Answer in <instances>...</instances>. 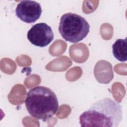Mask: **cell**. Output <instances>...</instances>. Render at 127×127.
<instances>
[{
  "instance_id": "cell-4",
  "label": "cell",
  "mask_w": 127,
  "mask_h": 127,
  "mask_svg": "<svg viewBox=\"0 0 127 127\" xmlns=\"http://www.w3.org/2000/svg\"><path fill=\"white\" fill-rule=\"evenodd\" d=\"M52 28L46 23L41 22L34 25L28 31L27 37L30 42L37 47L48 46L54 39Z\"/></svg>"
},
{
  "instance_id": "cell-2",
  "label": "cell",
  "mask_w": 127,
  "mask_h": 127,
  "mask_svg": "<svg viewBox=\"0 0 127 127\" xmlns=\"http://www.w3.org/2000/svg\"><path fill=\"white\" fill-rule=\"evenodd\" d=\"M25 104L31 116L44 122L51 118L59 108L56 94L51 89L43 86H36L29 90Z\"/></svg>"
},
{
  "instance_id": "cell-6",
  "label": "cell",
  "mask_w": 127,
  "mask_h": 127,
  "mask_svg": "<svg viewBox=\"0 0 127 127\" xmlns=\"http://www.w3.org/2000/svg\"><path fill=\"white\" fill-rule=\"evenodd\" d=\"M127 38L117 39L112 45V52L114 57L122 62L127 60Z\"/></svg>"
},
{
  "instance_id": "cell-3",
  "label": "cell",
  "mask_w": 127,
  "mask_h": 127,
  "mask_svg": "<svg viewBox=\"0 0 127 127\" xmlns=\"http://www.w3.org/2000/svg\"><path fill=\"white\" fill-rule=\"evenodd\" d=\"M90 25L81 16L73 13H66L61 18L59 31L66 41L77 43L84 39L89 33Z\"/></svg>"
},
{
  "instance_id": "cell-5",
  "label": "cell",
  "mask_w": 127,
  "mask_h": 127,
  "mask_svg": "<svg viewBox=\"0 0 127 127\" xmlns=\"http://www.w3.org/2000/svg\"><path fill=\"white\" fill-rule=\"evenodd\" d=\"M15 14L22 21L32 23L40 18L42 14V8L40 4L35 1L22 0L16 6Z\"/></svg>"
},
{
  "instance_id": "cell-1",
  "label": "cell",
  "mask_w": 127,
  "mask_h": 127,
  "mask_svg": "<svg viewBox=\"0 0 127 127\" xmlns=\"http://www.w3.org/2000/svg\"><path fill=\"white\" fill-rule=\"evenodd\" d=\"M122 106L110 98L101 99L79 117L81 127H117L122 121Z\"/></svg>"
}]
</instances>
